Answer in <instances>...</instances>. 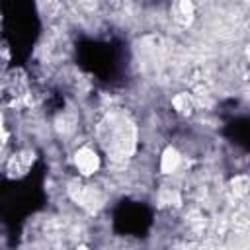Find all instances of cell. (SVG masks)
I'll return each instance as SVG.
<instances>
[{
	"label": "cell",
	"instance_id": "6da1fadb",
	"mask_svg": "<svg viewBox=\"0 0 250 250\" xmlns=\"http://www.w3.org/2000/svg\"><path fill=\"white\" fill-rule=\"evenodd\" d=\"M105 133H100L102 143L105 145L107 154L113 158H127L135 148V125L125 115H111L104 123Z\"/></svg>",
	"mask_w": 250,
	"mask_h": 250
},
{
	"label": "cell",
	"instance_id": "7a4b0ae2",
	"mask_svg": "<svg viewBox=\"0 0 250 250\" xmlns=\"http://www.w3.org/2000/svg\"><path fill=\"white\" fill-rule=\"evenodd\" d=\"M74 164L82 176H92L100 170V156L92 146H80L74 152Z\"/></svg>",
	"mask_w": 250,
	"mask_h": 250
},
{
	"label": "cell",
	"instance_id": "3957f363",
	"mask_svg": "<svg viewBox=\"0 0 250 250\" xmlns=\"http://www.w3.org/2000/svg\"><path fill=\"white\" fill-rule=\"evenodd\" d=\"M33 164V152L31 150H21L18 154H14L10 160H8V174L14 178H20L23 174H27V170L31 168Z\"/></svg>",
	"mask_w": 250,
	"mask_h": 250
},
{
	"label": "cell",
	"instance_id": "277c9868",
	"mask_svg": "<svg viewBox=\"0 0 250 250\" xmlns=\"http://www.w3.org/2000/svg\"><path fill=\"white\" fill-rule=\"evenodd\" d=\"M180 160H182V156H180L178 148L176 146H166L162 156H160V172L162 174H172L180 166Z\"/></svg>",
	"mask_w": 250,
	"mask_h": 250
},
{
	"label": "cell",
	"instance_id": "5b68a950",
	"mask_svg": "<svg viewBox=\"0 0 250 250\" xmlns=\"http://www.w3.org/2000/svg\"><path fill=\"white\" fill-rule=\"evenodd\" d=\"M70 197H72L76 203L84 205V207H92L94 203H98L96 191H94L92 188H88V186H72V188H70Z\"/></svg>",
	"mask_w": 250,
	"mask_h": 250
},
{
	"label": "cell",
	"instance_id": "8992f818",
	"mask_svg": "<svg viewBox=\"0 0 250 250\" xmlns=\"http://www.w3.org/2000/svg\"><path fill=\"white\" fill-rule=\"evenodd\" d=\"M193 14H195V8H193V2L191 0H178L176 2V20L178 21H182L184 25H188L193 20Z\"/></svg>",
	"mask_w": 250,
	"mask_h": 250
},
{
	"label": "cell",
	"instance_id": "52a82bcc",
	"mask_svg": "<svg viewBox=\"0 0 250 250\" xmlns=\"http://www.w3.org/2000/svg\"><path fill=\"white\" fill-rule=\"evenodd\" d=\"M172 105H174V109H176L180 115H189V113L193 111V100H191L186 92L176 94V96L172 98Z\"/></svg>",
	"mask_w": 250,
	"mask_h": 250
},
{
	"label": "cell",
	"instance_id": "ba28073f",
	"mask_svg": "<svg viewBox=\"0 0 250 250\" xmlns=\"http://www.w3.org/2000/svg\"><path fill=\"white\" fill-rule=\"evenodd\" d=\"M232 191H234L236 197L246 195V191H248V176L246 174L234 176V180H232Z\"/></svg>",
	"mask_w": 250,
	"mask_h": 250
},
{
	"label": "cell",
	"instance_id": "9c48e42d",
	"mask_svg": "<svg viewBox=\"0 0 250 250\" xmlns=\"http://www.w3.org/2000/svg\"><path fill=\"white\" fill-rule=\"evenodd\" d=\"M6 139H8V133H6V131H4V127L0 125V146L6 143Z\"/></svg>",
	"mask_w": 250,
	"mask_h": 250
}]
</instances>
